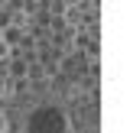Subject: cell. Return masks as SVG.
<instances>
[{
	"mask_svg": "<svg viewBox=\"0 0 130 133\" xmlns=\"http://www.w3.org/2000/svg\"><path fill=\"white\" fill-rule=\"evenodd\" d=\"M10 58H13V45H6L3 39H0V65H3V62H10Z\"/></svg>",
	"mask_w": 130,
	"mask_h": 133,
	"instance_id": "cell-3",
	"label": "cell"
},
{
	"mask_svg": "<svg viewBox=\"0 0 130 133\" xmlns=\"http://www.w3.org/2000/svg\"><path fill=\"white\" fill-rule=\"evenodd\" d=\"M6 127H10V120H6V114H0V133H6Z\"/></svg>",
	"mask_w": 130,
	"mask_h": 133,
	"instance_id": "cell-4",
	"label": "cell"
},
{
	"mask_svg": "<svg viewBox=\"0 0 130 133\" xmlns=\"http://www.w3.org/2000/svg\"><path fill=\"white\" fill-rule=\"evenodd\" d=\"M65 10H68L65 0H49V16H65Z\"/></svg>",
	"mask_w": 130,
	"mask_h": 133,
	"instance_id": "cell-2",
	"label": "cell"
},
{
	"mask_svg": "<svg viewBox=\"0 0 130 133\" xmlns=\"http://www.w3.org/2000/svg\"><path fill=\"white\" fill-rule=\"evenodd\" d=\"M26 133H68V114L55 104H39L26 120Z\"/></svg>",
	"mask_w": 130,
	"mask_h": 133,
	"instance_id": "cell-1",
	"label": "cell"
}]
</instances>
